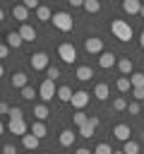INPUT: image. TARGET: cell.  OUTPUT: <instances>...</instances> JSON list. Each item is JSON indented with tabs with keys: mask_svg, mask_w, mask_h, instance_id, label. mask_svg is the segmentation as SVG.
<instances>
[{
	"mask_svg": "<svg viewBox=\"0 0 144 154\" xmlns=\"http://www.w3.org/2000/svg\"><path fill=\"white\" fill-rule=\"evenodd\" d=\"M38 96H41L43 103H50L53 96H58V87H55V82H53V79H43L41 87H38Z\"/></svg>",
	"mask_w": 144,
	"mask_h": 154,
	"instance_id": "3",
	"label": "cell"
},
{
	"mask_svg": "<svg viewBox=\"0 0 144 154\" xmlns=\"http://www.w3.org/2000/svg\"><path fill=\"white\" fill-rule=\"evenodd\" d=\"M94 96H96L98 101H106V99L110 96V87H108L106 82H98V84L94 87Z\"/></svg>",
	"mask_w": 144,
	"mask_h": 154,
	"instance_id": "15",
	"label": "cell"
},
{
	"mask_svg": "<svg viewBox=\"0 0 144 154\" xmlns=\"http://www.w3.org/2000/svg\"><path fill=\"white\" fill-rule=\"evenodd\" d=\"M113 154H125V152H122V149H120V152H113Z\"/></svg>",
	"mask_w": 144,
	"mask_h": 154,
	"instance_id": "47",
	"label": "cell"
},
{
	"mask_svg": "<svg viewBox=\"0 0 144 154\" xmlns=\"http://www.w3.org/2000/svg\"><path fill=\"white\" fill-rule=\"evenodd\" d=\"M72 123H74L77 128H82V125H86V123H89V116H86L84 111H74V116H72Z\"/></svg>",
	"mask_w": 144,
	"mask_h": 154,
	"instance_id": "26",
	"label": "cell"
},
{
	"mask_svg": "<svg viewBox=\"0 0 144 154\" xmlns=\"http://www.w3.org/2000/svg\"><path fill=\"white\" fill-rule=\"evenodd\" d=\"M46 132H48V130H46V123H41V120H34V123H31V135H36L38 140H43Z\"/></svg>",
	"mask_w": 144,
	"mask_h": 154,
	"instance_id": "23",
	"label": "cell"
},
{
	"mask_svg": "<svg viewBox=\"0 0 144 154\" xmlns=\"http://www.w3.org/2000/svg\"><path fill=\"white\" fill-rule=\"evenodd\" d=\"M84 10H86L89 14H94V12L101 10V2H98V0H84Z\"/></svg>",
	"mask_w": 144,
	"mask_h": 154,
	"instance_id": "30",
	"label": "cell"
},
{
	"mask_svg": "<svg viewBox=\"0 0 144 154\" xmlns=\"http://www.w3.org/2000/svg\"><path fill=\"white\" fill-rule=\"evenodd\" d=\"M34 96H38V91H36L34 87H24V89H22V99H26V101H34Z\"/></svg>",
	"mask_w": 144,
	"mask_h": 154,
	"instance_id": "32",
	"label": "cell"
},
{
	"mask_svg": "<svg viewBox=\"0 0 144 154\" xmlns=\"http://www.w3.org/2000/svg\"><path fill=\"white\" fill-rule=\"evenodd\" d=\"M139 46H142V51H144V29L139 31Z\"/></svg>",
	"mask_w": 144,
	"mask_h": 154,
	"instance_id": "45",
	"label": "cell"
},
{
	"mask_svg": "<svg viewBox=\"0 0 144 154\" xmlns=\"http://www.w3.org/2000/svg\"><path fill=\"white\" fill-rule=\"evenodd\" d=\"M118 70L122 72V77H127V75H134V63H132V58H118Z\"/></svg>",
	"mask_w": 144,
	"mask_h": 154,
	"instance_id": "12",
	"label": "cell"
},
{
	"mask_svg": "<svg viewBox=\"0 0 144 154\" xmlns=\"http://www.w3.org/2000/svg\"><path fill=\"white\" fill-rule=\"evenodd\" d=\"M36 19H41V22H50V19H53V12H50V7L41 5V7L36 10Z\"/></svg>",
	"mask_w": 144,
	"mask_h": 154,
	"instance_id": "25",
	"label": "cell"
},
{
	"mask_svg": "<svg viewBox=\"0 0 144 154\" xmlns=\"http://www.w3.org/2000/svg\"><path fill=\"white\" fill-rule=\"evenodd\" d=\"M5 38H7V46H10V48H19V46L24 43V38L19 36V31H7Z\"/></svg>",
	"mask_w": 144,
	"mask_h": 154,
	"instance_id": "20",
	"label": "cell"
},
{
	"mask_svg": "<svg viewBox=\"0 0 144 154\" xmlns=\"http://www.w3.org/2000/svg\"><path fill=\"white\" fill-rule=\"evenodd\" d=\"M22 144H24L29 152H36V149H38V144H41V140H38L36 135H31V132H29V135H24V137H22Z\"/></svg>",
	"mask_w": 144,
	"mask_h": 154,
	"instance_id": "19",
	"label": "cell"
},
{
	"mask_svg": "<svg viewBox=\"0 0 144 154\" xmlns=\"http://www.w3.org/2000/svg\"><path fill=\"white\" fill-rule=\"evenodd\" d=\"M139 17H144V5H142V12H139Z\"/></svg>",
	"mask_w": 144,
	"mask_h": 154,
	"instance_id": "46",
	"label": "cell"
},
{
	"mask_svg": "<svg viewBox=\"0 0 144 154\" xmlns=\"http://www.w3.org/2000/svg\"><path fill=\"white\" fill-rule=\"evenodd\" d=\"M94 154H113V149H110V144H106V142H101V144H96V149H94Z\"/></svg>",
	"mask_w": 144,
	"mask_h": 154,
	"instance_id": "35",
	"label": "cell"
},
{
	"mask_svg": "<svg viewBox=\"0 0 144 154\" xmlns=\"http://www.w3.org/2000/svg\"><path fill=\"white\" fill-rule=\"evenodd\" d=\"M84 51H86L89 55H101V53H103V38H98V36L84 38Z\"/></svg>",
	"mask_w": 144,
	"mask_h": 154,
	"instance_id": "6",
	"label": "cell"
},
{
	"mask_svg": "<svg viewBox=\"0 0 144 154\" xmlns=\"http://www.w3.org/2000/svg\"><path fill=\"white\" fill-rule=\"evenodd\" d=\"M122 152H125V154H139V142H134V140L125 142V144H122Z\"/></svg>",
	"mask_w": 144,
	"mask_h": 154,
	"instance_id": "29",
	"label": "cell"
},
{
	"mask_svg": "<svg viewBox=\"0 0 144 154\" xmlns=\"http://www.w3.org/2000/svg\"><path fill=\"white\" fill-rule=\"evenodd\" d=\"M58 55H60L62 63L72 65V63L77 60V48H74L72 43H60V46H58Z\"/></svg>",
	"mask_w": 144,
	"mask_h": 154,
	"instance_id": "4",
	"label": "cell"
},
{
	"mask_svg": "<svg viewBox=\"0 0 144 154\" xmlns=\"http://www.w3.org/2000/svg\"><path fill=\"white\" fill-rule=\"evenodd\" d=\"M70 5L72 10H77V7H84V0H70Z\"/></svg>",
	"mask_w": 144,
	"mask_h": 154,
	"instance_id": "43",
	"label": "cell"
},
{
	"mask_svg": "<svg viewBox=\"0 0 144 154\" xmlns=\"http://www.w3.org/2000/svg\"><path fill=\"white\" fill-rule=\"evenodd\" d=\"M142 108H139V101H130V106H127V113L130 116H137Z\"/></svg>",
	"mask_w": 144,
	"mask_h": 154,
	"instance_id": "36",
	"label": "cell"
},
{
	"mask_svg": "<svg viewBox=\"0 0 144 154\" xmlns=\"http://www.w3.org/2000/svg\"><path fill=\"white\" fill-rule=\"evenodd\" d=\"M89 123H91L94 128H98V125H101V118H98V116H89Z\"/></svg>",
	"mask_w": 144,
	"mask_h": 154,
	"instance_id": "42",
	"label": "cell"
},
{
	"mask_svg": "<svg viewBox=\"0 0 144 154\" xmlns=\"http://www.w3.org/2000/svg\"><path fill=\"white\" fill-rule=\"evenodd\" d=\"M53 26L60 31H72V26H74L72 14L70 12H53Z\"/></svg>",
	"mask_w": 144,
	"mask_h": 154,
	"instance_id": "2",
	"label": "cell"
},
{
	"mask_svg": "<svg viewBox=\"0 0 144 154\" xmlns=\"http://www.w3.org/2000/svg\"><path fill=\"white\" fill-rule=\"evenodd\" d=\"M2 154H17L14 144H5V147H2Z\"/></svg>",
	"mask_w": 144,
	"mask_h": 154,
	"instance_id": "40",
	"label": "cell"
},
{
	"mask_svg": "<svg viewBox=\"0 0 144 154\" xmlns=\"http://www.w3.org/2000/svg\"><path fill=\"white\" fill-rule=\"evenodd\" d=\"M115 89H118L120 94H127V91L132 89V82H130V77H118V82H115Z\"/></svg>",
	"mask_w": 144,
	"mask_h": 154,
	"instance_id": "24",
	"label": "cell"
},
{
	"mask_svg": "<svg viewBox=\"0 0 144 154\" xmlns=\"http://www.w3.org/2000/svg\"><path fill=\"white\" fill-rule=\"evenodd\" d=\"M72 96H74V91L67 87V84H62V87H58V99L60 101H65V103H70L72 101Z\"/></svg>",
	"mask_w": 144,
	"mask_h": 154,
	"instance_id": "21",
	"label": "cell"
},
{
	"mask_svg": "<svg viewBox=\"0 0 144 154\" xmlns=\"http://www.w3.org/2000/svg\"><path fill=\"white\" fill-rule=\"evenodd\" d=\"M24 118V111L19 108V106H12V111H10V120H22Z\"/></svg>",
	"mask_w": 144,
	"mask_h": 154,
	"instance_id": "34",
	"label": "cell"
},
{
	"mask_svg": "<svg viewBox=\"0 0 144 154\" xmlns=\"http://www.w3.org/2000/svg\"><path fill=\"white\" fill-rule=\"evenodd\" d=\"M127 106H130V103H127L125 96H115V99H113V111H127Z\"/></svg>",
	"mask_w": 144,
	"mask_h": 154,
	"instance_id": "28",
	"label": "cell"
},
{
	"mask_svg": "<svg viewBox=\"0 0 144 154\" xmlns=\"http://www.w3.org/2000/svg\"><path fill=\"white\" fill-rule=\"evenodd\" d=\"M132 96H134V101H142L144 99V89H132Z\"/></svg>",
	"mask_w": 144,
	"mask_h": 154,
	"instance_id": "38",
	"label": "cell"
},
{
	"mask_svg": "<svg viewBox=\"0 0 144 154\" xmlns=\"http://www.w3.org/2000/svg\"><path fill=\"white\" fill-rule=\"evenodd\" d=\"M7 130H10L12 135H19V137H24V135L31 132V128L24 123V118H22V120H10V123H7Z\"/></svg>",
	"mask_w": 144,
	"mask_h": 154,
	"instance_id": "8",
	"label": "cell"
},
{
	"mask_svg": "<svg viewBox=\"0 0 144 154\" xmlns=\"http://www.w3.org/2000/svg\"><path fill=\"white\" fill-rule=\"evenodd\" d=\"M10 111H12V106L2 101V103H0V113H5V116H10Z\"/></svg>",
	"mask_w": 144,
	"mask_h": 154,
	"instance_id": "39",
	"label": "cell"
},
{
	"mask_svg": "<svg viewBox=\"0 0 144 154\" xmlns=\"http://www.w3.org/2000/svg\"><path fill=\"white\" fill-rule=\"evenodd\" d=\"M10 55V46L5 43V46H0V58H7Z\"/></svg>",
	"mask_w": 144,
	"mask_h": 154,
	"instance_id": "41",
	"label": "cell"
},
{
	"mask_svg": "<svg viewBox=\"0 0 144 154\" xmlns=\"http://www.w3.org/2000/svg\"><path fill=\"white\" fill-rule=\"evenodd\" d=\"M26 82H29V77H26V72H22V70L12 72V77H10V84H12L14 89H24V87H29Z\"/></svg>",
	"mask_w": 144,
	"mask_h": 154,
	"instance_id": "10",
	"label": "cell"
},
{
	"mask_svg": "<svg viewBox=\"0 0 144 154\" xmlns=\"http://www.w3.org/2000/svg\"><path fill=\"white\" fill-rule=\"evenodd\" d=\"M22 5H24L26 10H38V7H41V5H38V0H24Z\"/></svg>",
	"mask_w": 144,
	"mask_h": 154,
	"instance_id": "37",
	"label": "cell"
},
{
	"mask_svg": "<svg viewBox=\"0 0 144 154\" xmlns=\"http://www.w3.org/2000/svg\"><path fill=\"white\" fill-rule=\"evenodd\" d=\"M12 17H14L17 22L26 24V19H29V10H26L24 5H14V7H12Z\"/></svg>",
	"mask_w": 144,
	"mask_h": 154,
	"instance_id": "17",
	"label": "cell"
},
{
	"mask_svg": "<svg viewBox=\"0 0 144 154\" xmlns=\"http://www.w3.org/2000/svg\"><path fill=\"white\" fill-rule=\"evenodd\" d=\"M89 101H91V94H89L86 89H77L70 103H72V108H74V111H82V108H84Z\"/></svg>",
	"mask_w": 144,
	"mask_h": 154,
	"instance_id": "7",
	"label": "cell"
},
{
	"mask_svg": "<svg viewBox=\"0 0 144 154\" xmlns=\"http://www.w3.org/2000/svg\"><path fill=\"white\" fill-rule=\"evenodd\" d=\"M113 135H115V140H120L122 144L130 142V125H127V123H118V125L113 128Z\"/></svg>",
	"mask_w": 144,
	"mask_h": 154,
	"instance_id": "11",
	"label": "cell"
},
{
	"mask_svg": "<svg viewBox=\"0 0 144 154\" xmlns=\"http://www.w3.org/2000/svg\"><path fill=\"white\" fill-rule=\"evenodd\" d=\"M58 77H60V67H55V65H50V67L46 70V79H53V82H55Z\"/></svg>",
	"mask_w": 144,
	"mask_h": 154,
	"instance_id": "33",
	"label": "cell"
},
{
	"mask_svg": "<svg viewBox=\"0 0 144 154\" xmlns=\"http://www.w3.org/2000/svg\"><path fill=\"white\" fill-rule=\"evenodd\" d=\"M110 34H113L118 41H122V43L132 41V36H134L130 22H125V19H113V22H110Z\"/></svg>",
	"mask_w": 144,
	"mask_h": 154,
	"instance_id": "1",
	"label": "cell"
},
{
	"mask_svg": "<svg viewBox=\"0 0 144 154\" xmlns=\"http://www.w3.org/2000/svg\"><path fill=\"white\" fill-rule=\"evenodd\" d=\"M130 82H132V89H144V72L130 75Z\"/></svg>",
	"mask_w": 144,
	"mask_h": 154,
	"instance_id": "27",
	"label": "cell"
},
{
	"mask_svg": "<svg viewBox=\"0 0 144 154\" xmlns=\"http://www.w3.org/2000/svg\"><path fill=\"white\" fill-rule=\"evenodd\" d=\"M74 137H77V132H74V130H70V128H65V130L60 132L58 142H60L62 147H72V144H74Z\"/></svg>",
	"mask_w": 144,
	"mask_h": 154,
	"instance_id": "13",
	"label": "cell"
},
{
	"mask_svg": "<svg viewBox=\"0 0 144 154\" xmlns=\"http://www.w3.org/2000/svg\"><path fill=\"white\" fill-rule=\"evenodd\" d=\"M48 116H50V113H48V106H46V103H36V106H34V118H36V120L43 123Z\"/></svg>",
	"mask_w": 144,
	"mask_h": 154,
	"instance_id": "22",
	"label": "cell"
},
{
	"mask_svg": "<svg viewBox=\"0 0 144 154\" xmlns=\"http://www.w3.org/2000/svg\"><path fill=\"white\" fill-rule=\"evenodd\" d=\"M122 12H127V14H139V12H142V2H139V0H125V2H122Z\"/></svg>",
	"mask_w": 144,
	"mask_h": 154,
	"instance_id": "16",
	"label": "cell"
},
{
	"mask_svg": "<svg viewBox=\"0 0 144 154\" xmlns=\"http://www.w3.org/2000/svg\"><path fill=\"white\" fill-rule=\"evenodd\" d=\"M74 154H94V152H91V149H86V147H77V149H74Z\"/></svg>",
	"mask_w": 144,
	"mask_h": 154,
	"instance_id": "44",
	"label": "cell"
},
{
	"mask_svg": "<svg viewBox=\"0 0 144 154\" xmlns=\"http://www.w3.org/2000/svg\"><path fill=\"white\" fill-rule=\"evenodd\" d=\"M74 77H77L79 82H89V79L94 77V70H91L89 65H79V67H77V72H74Z\"/></svg>",
	"mask_w": 144,
	"mask_h": 154,
	"instance_id": "18",
	"label": "cell"
},
{
	"mask_svg": "<svg viewBox=\"0 0 144 154\" xmlns=\"http://www.w3.org/2000/svg\"><path fill=\"white\" fill-rule=\"evenodd\" d=\"M43 154H53V152H43Z\"/></svg>",
	"mask_w": 144,
	"mask_h": 154,
	"instance_id": "48",
	"label": "cell"
},
{
	"mask_svg": "<svg viewBox=\"0 0 144 154\" xmlns=\"http://www.w3.org/2000/svg\"><path fill=\"white\" fill-rule=\"evenodd\" d=\"M118 63V55L113 53V51H103L101 55H98V65L103 67V70H108V67H113Z\"/></svg>",
	"mask_w": 144,
	"mask_h": 154,
	"instance_id": "9",
	"label": "cell"
},
{
	"mask_svg": "<svg viewBox=\"0 0 144 154\" xmlns=\"http://www.w3.org/2000/svg\"><path fill=\"white\" fill-rule=\"evenodd\" d=\"M29 65H31V70H48L50 67L48 65V53H43V51L31 53L29 55Z\"/></svg>",
	"mask_w": 144,
	"mask_h": 154,
	"instance_id": "5",
	"label": "cell"
},
{
	"mask_svg": "<svg viewBox=\"0 0 144 154\" xmlns=\"http://www.w3.org/2000/svg\"><path fill=\"white\" fill-rule=\"evenodd\" d=\"M19 36H22L24 41L34 43V41H36V29H34L31 24H22V26H19Z\"/></svg>",
	"mask_w": 144,
	"mask_h": 154,
	"instance_id": "14",
	"label": "cell"
},
{
	"mask_svg": "<svg viewBox=\"0 0 144 154\" xmlns=\"http://www.w3.org/2000/svg\"><path fill=\"white\" fill-rule=\"evenodd\" d=\"M29 154H34V152H29Z\"/></svg>",
	"mask_w": 144,
	"mask_h": 154,
	"instance_id": "49",
	"label": "cell"
},
{
	"mask_svg": "<svg viewBox=\"0 0 144 154\" xmlns=\"http://www.w3.org/2000/svg\"><path fill=\"white\" fill-rule=\"evenodd\" d=\"M94 132H96V128H94L91 123H86V125H82V128H79V135H82V137H86V140H89V137H94Z\"/></svg>",
	"mask_w": 144,
	"mask_h": 154,
	"instance_id": "31",
	"label": "cell"
}]
</instances>
